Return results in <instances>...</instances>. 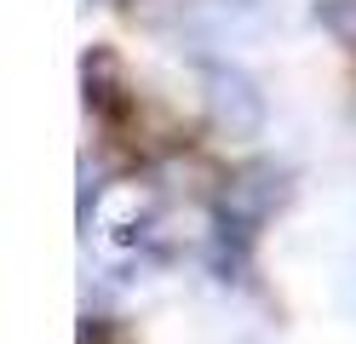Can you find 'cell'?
Listing matches in <instances>:
<instances>
[{"label":"cell","mask_w":356,"mask_h":344,"mask_svg":"<svg viewBox=\"0 0 356 344\" xmlns=\"http://www.w3.org/2000/svg\"><path fill=\"white\" fill-rule=\"evenodd\" d=\"M149 213V190L144 183H109V190L98 195V229H115V236H127V229H138Z\"/></svg>","instance_id":"3957f363"},{"label":"cell","mask_w":356,"mask_h":344,"mask_svg":"<svg viewBox=\"0 0 356 344\" xmlns=\"http://www.w3.org/2000/svg\"><path fill=\"white\" fill-rule=\"evenodd\" d=\"M322 23H327V35L339 40V46L356 52V0H327V6H322Z\"/></svg>","instance_id":"277c9868"},{"label":"cell","mask_w":356,"mask_h":344,"mask_svg":"<svg viewBox=\"0 0 356 344\" xmlns=\"http://www.w3.org/2000/svg\"><path fill=\"white\" fill-rule=\"evenodd\" d=\"M207 115L225 138H259L264 132V92L241 69H207Z\"/></svg>","instance_id":"6da1fadb"},{"label":"cell","mask_w":356,"mask_h":344,"mask_svg":"<svg viewBox=\"0 0 356 344\" xmlns=\"http://www.w3.org/2000/svg\"><path fill=\"white\" fill-rule=\"evenodd\" d=\"M276 201H282L276 167H248V172H236V183L225 190V206H230L236 218H259V213H270Z\"/></svg>","instance_id":"7a4b0ae2"}]
</instances>
